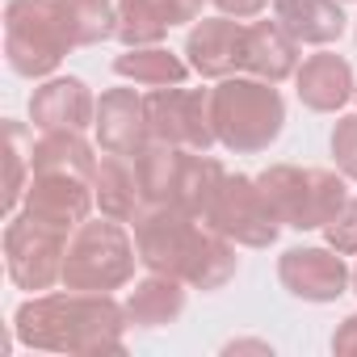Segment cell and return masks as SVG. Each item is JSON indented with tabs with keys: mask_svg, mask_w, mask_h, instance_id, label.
I'll return each mask as SVG.
<instances>
[{
	"mask_svg": "<svg viewBox=\"0 0 357 357\" xmlns=\"http://www.w3.org/2000/svg\"><path fill=\"white\" fill-rule=\"evenodd\" d=\"M55 5L72 47H97L105 38H118V5L109 0H55Z\"/></svg>",
	"mask_w": 357,
	"mask_h": 357,
	"instance_id": "24",
	"label": "cell"
},
{
	"mask_svg": "<svg viewBox=\"0 0 357 357\" xmlns=\"http://www.w3.org/2000/svg\"><path fill=\"white\" fill-rule=\"evenodd\" d=\"M185 59L206 80H227V76L244 72V22H236L227 13L194 22V30L185 38Z\"/></svg>",
	"mask_w": 357,
	"mask_h": 357,
	"instance_id": "12",
	"label": "cell"
},
{
	"mask_svg": "<svg viewBox=\"0 0 357 357\" xmlns=\"http://www.w3.org/2000/svg\"><path fill=\"white\" fill-rule=\"evenodd\" d=\"M76 51L55 0H9L5 5V55L26 80H47L63 55Z\"/></svg>",
	"mask_w": 357,
	"mask_h": 357,
	"instance_id": "6",
	"label": "cell"
},
{
	"mask_svg": "<svg viewBox=\"0 0 357 357\" xmlns=\"http://www.w3.org/2000/svg\"><path fill=\"white\" fill-rule=\"evenodd\" d=\"M97 143L101 151H114V155H139L147 143H151V122H147V105L135 89H105L101 101H97Z\"/></svg>",
	"mask_w": 357,
	"mask_h": 357,
	"instance_id": "13",
	"label": "cell"
},
{
	"mask_svg": "<svg viewBox=\"0 0 357 357\" xmlns=\"http://www.w3.org/2000/svg\"><path fill=\"white\" fill-rule=\"evenodd\" d=\"M93 194H97L101 215H109L118 223H135V215L147 206L139 172H135V160L130 155H114V151H101V160H97Z\"/></svg>",
	"mask_w": 357,
	"mask_h": 357,
	"instance_id": "18",
	"label": "cell"
},
{
	"mask_svg": "<svg viewBox=\"0 0 357 357\" xmlns=\"http://www.w3.org/2000/svg\"><path fill=\"white\" fill-rule=\"evenodd\" d=\"M139 265V248L126 236V227L109 215L101 219H84L72 236H68V252H63V290H93V294H109L122 290L135 278Z\"/></svg>",
	"mask_w": 357,
	"mask_h": 357,
	"instance_id": "5",
	"label": "cell"
},
{
	"mask_svg": "<svg viewBox=\"0 0 357 357\" xmlns=\"http://www.w3.org/2000/svg\"><path fill=\"white\" fill-rule=\"evenodd\" d=\"M294 89H298V101L315 114H336L349 105V97L357 93V80H353V68L344 55H332V51H319L311 59L298 63L294 72Z\"/></svg>",
	"mask_w": 357,
	"mask_h": 357,
	"instance_id": "16",
	"label": "cell"
},
{
	"mask_svg": "<svg viewBox=\"0 0 357 357\" xmlns=\"http://www.w3.org/2000/svg\"><path fill=\"white\" fill-rule=\"evenodd\" d=\"M353 97H357V93H353Z\"/></svg>",
	"mask_w": 357,
	"mask_h": 357,
	"instance_id": "32",
	"label": "cell"
},
{
	"mask_svg": "<svg viewBox=\"0 0 357 357\" xmlns=\"http://www.w3.org/2000/svg\"><path fill=\"white\" fill-rule=\"evenodd\" d=\"M194 147H172L151 139L139 155H135V172H139V185L147 202H172L181 198V181H185V164H190Z\"/></svg>",
	"mask_w": 357,
	"mask_h": 357,
	"instance_id": "19",
	"label": "cell"
},
{
	"mask_svg": "<svg viewBox=\"0 0 357 357\" xmlns=\"http://www.w3.org/2000/svg\"><path fill=\"white\" fill-rule=\"evenodd\" d=\"M273 17L307 47H328L344 34L340 0H273Z\"/></svg>",
	"mask_w": 357,
	"mask_h": 357,
	"instance_id": "21",
	"label": "cell"
},
{
	"mask_svg": "<svg viewBox=\"0 0 357 357\" xmlns=\"http://www.w3.org/2000/svg\"><path fill=\"white\" fill-rule=\"evenodd\" d=\"M324 240L340 257H357V198H349V206L332 223H324Z\"/></svg>",
	"mask_w": 357,
	"mask_h": 357,
	"instance_id": "27",
	"label": "cell"
},
{
	"mask_svg": "<svg viewBox=\"0 0 357 357\" xmlns=\"http://www.w3.org/2000/svg\"><path fill=\"white\" fill-rule=\"evenodd\" d=\"M211 5H215L219 13H227V17H257L269 0H211Z\"/></svg>",
	"mask_w": 357,
	"mask_h": 357,
	"instance_id": "29",
	"label": "cell"
},
{
	"mask_svg": "<svg viewBox=\"0 0 357 357\" xmlns=\"http://www.w3.org/2000/svg\"><path fill=\"white\" fill-rule=\"evenodd\" d=\"M30 122L38 130H89L97 122V101L84 80L51 76L30 97Z\"/></svg>",
	"mask_w": 357,
	"mask_h": 357,
	"instance_id": "14",
	"label": "cell"
},
{
	"mask_svg": "<svg viewBox=\"0 0 357 357\" xmlns=\"http://www.w3.org/2000/svg\"><path fill=\"white\" fill-rule=\"evenodd\" d=\"M122 307L135 328H164L172 319H181L185 311V282L168 273H147L143 282H135Z\"/></svg>",
	"mask_w": 357,
	"mask_h": 357,
	"instance_id": "20",
	"label": "cell"
},
{
	"mask_svg": "<svg viewBox=\"0 0 357 357\" xmlns=\"http://www.w3.org/2000/svg\"><path fill=\"white\" fill-rule=\"evenodd\" d=\"M97 151L84 139V130H43L30 143V172H72L93 181L97 172Z\"/></svg>",
	"mask_w": 357,
	"mask_h": 357,
	"instance_id": "22",
	"label": "cell"
},
{
	"mask_svg": "<svg viewBox=\"0 0 357 357\" xmlns=\"http://www.w3.org/2000/svg\"><path fill=\"white\" fill-rule=\"evenodd\" d=\"M344 181L349 176L340 168L332 172V168H298V164H269L257 176L282 227L294 231H324V223H332L349 206Z\"/></svg>",
	"mask_w": 357,
	"mask_h": 357,
	"instance_id": "4",
	"label": "cell"
},
{
	"mask_svg": "<svg viewBox=\"0 0 357 357\" xmlns=\"http://www.w3.org/2000/svg\"><path fill=\"white\" fill-rule=\"evenodd\" d=\"M198 17L202 0H118V38L122 47H155L168 30Z\"/></svg>",
	"mask_w": 357,
	"mask_h": 357,
	"instance_id": "15",
	"label": "cell"
},
{
	"mask_svg": "<svg viewBox=\"0 0 357 357\" xmlns=\"http://www.w3.org/2000/svg\"><path fill=\"white\" fill-rule=\"evenodd\" d=\"M353 290H357V269H353Z\"/></svg>",
	"mask_w": 357,
	"mask_h": 357,
	"instance_id": "31",
	"label": "cell"
},
{
	"mask_svg": "<svg viewBox=\"0 0 357 357\" xmlns=\"http://www.w3.org/2000/svg\"><path fill=\"white\" fill-rule=\"evenodd\" d=\"M143 105H147L151 139H160V143L194 147V151H211L219 143L215 122H211V93L206 89H185V84L151 89L143 97Z\"/></svg>",
	"mask_w": 357,
	"mask_h": 357,
	"instance_id": "9",
	"label": "cell"
},
{
	"mask_svg": "<svg viewBox=\"0 0 357 357\" xmlns=\"http://www.w3.org/2000/svg\"><path fill=\"white\" fill-rule=\"evenodd\" d=\"M332 353L357 357V315H344V319H340V328L332 332Z\"/></svg>",
	"mask_w": 357,
	"mask_h": 357,
	"instance_id": "28",
	"label": "cell"
},
{
	"mask_svg": "<svg viewBox=\"0 0 357 357\" xmlns=\"http://www.w3.org/2000/svg\"><path fill=\"white\" fill-rule=\"evenodd\" d=\"M211 122L215 139L236 155H257L278 143L286 126V101L278 84L261 76H227L211 89Z\"/></svg>",
	"mask_w": 357,
	"mask_h": 357,
	"instance_id": "3",
	"label": "cell"
},
{
	"mask_svg": "<svg viewBox=\"0 0 357 357\" xmlns=\"http://www.w3.org/2000/svg\"><path fill=\"white\" fill-rule=\"evenodd\" d=\"M223 353H265V357H269L273 349H269L265 340H231V344H227Z\"/></svg>",
	"mask_w": 357,
	"mask_h": 357,
	"instance_id": "30",
	"label": "cell"
},
{
	"mask_svg": "<svg viewBox=\"0 0 357 357\" xmlns=\"http://www.w3.org/2000/svg\"><path fill=\"white\" fill-rule=\"evenodd\" d=\"M278 278L303 303H336L353 282L336 248H286L278 257Z\"/></svg>",
	"mask_w": 357,
	"mask_h": 357,
	"instance_id": "10",
	"label": "cell"
},
{
	"mask_svg": "<svg viewBox=\"0 0 357 357\" xmlns=\"http://www.w3.org/2000/svg\"><path fill=\"white\" fill-rule=\"evenodd\" d=\"M298 38L273 17V22H252L244 26V72L261 76L269 84H282L298 72Z\"/></svg>",
	"mask_w": 357,
	"mask_h": 357,
	"instance_id": "17",
	"label": "cell"
},
{
	"mask_svg": "<svg viewBox=\"0 0 357 357\" xmlns=\"http://www.w3.org/2000/svg\"><path fill=\"white\" fill-rule=\"evenodd\" d=\"M114 72L122 80H135L143 89H168V84H185L190 76V59L172 55L164 47H126L114 59Z\"/></svg>",
	"mask_w": 357,
	"mask_h": 357,
	"instance_id": "23",
	"label": "cell"
},
{
	"mask_svg": "<svg viewBox=\"0 0 357 357\" xmlns=\"http://www.w3.org/2000/svg\"><path fill=\"white\" fill-rule=\"evenodd\" d=\"M130 227H135L139 265H147V273L181 278L194 290H219L240 269L236 244L211 223H202L198 215H190L185 206L147 202Z\"/></svg>",
	"mask_w": 357,
	"mask_h": 357,
	"instance_id": "1",
	"label": "cell"
},
{
	"mask_svg": "<svg viewBox=\"0 0 357 357\" xmlns=\"http://www.w3.org/2000/svg\"><path fill=\"white\" fill-rule=\"evenodd\" d=\"M202 223H211L215 231H223L231 244H244V248H269L282 231V219L273 215L257 176H244V172L223 176V185L215 190Z\"/></svg>",
	"mask_w": 357,
	"mask_h": 357,
	"instance_id": "8",
	"label": "cell"
},
{
	"mask_svg": "<svg viewBox=\"0 0 357 357\" xmlns=\"http://www.w3.org/2000/svg\"><path fill=\"white\" fill-rule=\"evenodd\" d=\"M126 307L114 294L93 290H63V294H34L13 311V336L30 349L51 353H126Z\"/></svg>",
	"mask_w": 357,
	"mask_h": 357,
	"instance_id": "2",
	"label": "cell"
},
{
	"mask_svg": "<svg viewBox=\"0 0 357 357\" xmlns=\"http://www.w3.org/2000/svg\"><path fill=\"white\" fill-rule=\"evenodd\" d=\"M68 236L63 227H51L34 215H13L5 227V269L13 278L17 290L43 294L63 278V252H68Z\"/></svg>",
	"mask_w": 357,
	"mask_h": 357,
	"instance_id": "7",
	"label": "cell"
},
{
	"mask_svg": "<svg viewBox=\"0 0 357 357\" xmlns=\"http://www.w3.org/2000/svg\"><path fill=\"white\" fill-rule=\"evenodd\" d=\"M97 194H93V181L84 176H72V172H30V185H26V215L51 223V227H63V231H76L89 211H93Z\"/></svg>",
	"mask_w": 357,
	"mask_h": 357,
	"instance_id": "11",
	"label": "cell"
},
{
	"mask_svg": "<svg viewBox=\"0 0 357 357\" xmlns=\"http://www.w3.org/2000/svg\"><path fill=\"white\" fill-rule=\"evenodd\" d=\"M9 181H5V215H17V202H26V185H30V151H26V126L9 122Z\"/></svg>",
	"mask_w": 357,
	"mask_h": 357,
	"instance_id": "25",
	"label": "cell"
},
{
	"mask_svg": "<svg viewBox=\"0 0 357 357\" xmlns=\"http://www.w3.org/2000/svg\"><path fill=\"white\" fill-rule=\"evenodd\" d=\"M332 160L336 168L349 176V181H357V114H344L332 130Z\"/></svg>",
	"mask_w": 357,
	"mask_h": 357,
	"instance_id": "26",
	"label": "cell"
}]
</instances>
